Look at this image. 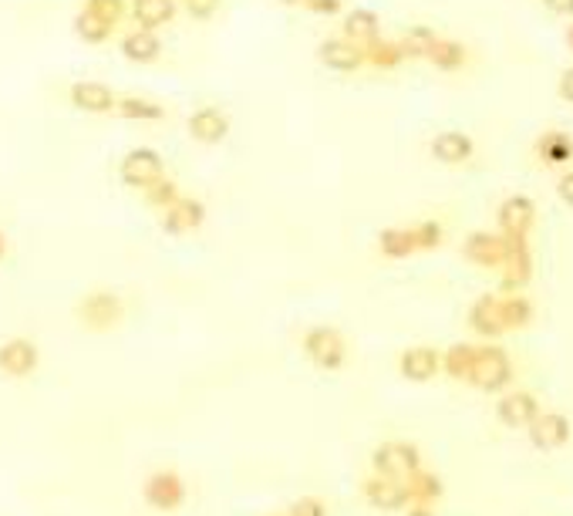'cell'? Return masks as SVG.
<instances>
[{
    "mask_svg": "<svg viewBox=\"0 0 573 516\" xmlns=\"http://www.w3.org/2000/svg\"><path fill=\"white\" fill-rule=\"evenodd\" d=\"M411 240H415V250L419 253H429V250H439L445 243V227L439 220H419L411 223Z\"/></svg>",
    "mask_w": 573,
    "mask_h": 516,
    "instance_id": "836d02e7",
    "label": "cell"
},
{
    "mask_svg": "<svg viewBox=\"0 0 573 516\" xmlns=\"http://www.w3.org/2000/svg\"><path fill=\"white\" fill-rule=\"evenodd\" d=\"M271 516H284V513H271Z\"/></svg>",
    "mask_w": 573,
    "mask_h": 516,
    "instance_id": "bcb514c9",
    "label": "cell"
},
{
    "mask_svg": "<svg viewBox=\"0 0 573 516\" xmlns=\"http://www.w3.org/2000/svg\"><path fill=\"white\" fill-rule=\"evenodd\" d=\"M476 348L473 341H459L452 348L442 351V375L455 378V382H465L469 372H473V361H476Z\"/></svg>",
    "mask_w": 573,
    "mask_h": 516,
    "instance_id": "f546056e",
    "label": "cell"
},
{
    "mask_svg": "<svg viewBox=\"0 0 573 516\" xmlns=\"http://www.w3.org/2000/svg\"><path fill=\"white\" fill-rule=\"evenodd\" d=\"M183 8L196 21H210L220 11V0H183Z\"/></svg>",
    "mask_w": 573,
    "mask_h": 516,
    "instance_id": "8d00e7d4",
    "label": "cell"
},
{
    "mask_svg": "<svg viewBox=\"0 0 573 516\" xmlns=\"http://www.w3.org/2000/svg\"><path fill=\"white\" fill-rule=\"evenodd\" d=\"M506 237L496 230H480V233H469L465 243H462V256L473 267H483V271H499L503 261H506Z\"/></svg>",
    "mask_w": 573,
    "mask_h": 516,
    "instance_id": "4fadbf2b",
    "label": "cell"
},
{
    "mask_svg": "<svg viewBox=\"0 0 573 516\" xmlns=\"http://www.w3.org/2000/svg\"><path fill=\"white\" fill-rule=\"evenodd\" d=\"M112 31H115V24H109V21H101V18H95L91 11H78V18H75V37L78 41H85V44H91V47H98V44H109V37H112Z\"/></svg>",
    "mask_w": 573,
    "mask_h": 516,
    "instance_id": "1f68e13d",
    "label": "cell"
},
{
    "mask_svg": "<svg viewBox=\"0 0 573 516\" xmlns=\"http://www.w3.org/2000/svg\"><path fill=\"white\" fill-rule=\"evenodd\" d=\"M422 466H426V462H422L419 446L405 442V439H388V442H382L372 452V473L388 476V480H398V483H405L408 476H415Z\"/></svg>",
    "mask_w": 573,
    "mask_h": 516,
    "instance_id": "277c9868",
    "label": "cell"
},
{
    "mask_svg": "<svg viewBox=\"0 0 573 516\" xmlns=\"http://www.w3.org/2000/svg\"><path fill=\"white\" fill-rule=\"evenodd\" d=\"M361 496H364V503L375 506V509H382V513H398V509L408 506V490H405V483L388 480V476H378V473H372L368 480L361 483Z\"/></svg>",
    "mask_w": 573,
    "mask_h": 516,
    "instance_id": "d6986e66",
    "label": "cell"
},
{
    "mask_svg": "<svg viewBox=\"0 0 573 516\" xmlns=\"http://www.w3.org/2000/svg\"><path fill=\"white\" fill-rule=\"evenodd\" d=\"M537 156H540V163H547V166H553V169L566 166V163L573 160V135L563 132V129H547V132H540V135H537Z\"/></svg>",
    "mask_w": 573,
    "mask_h": 516,
    "instance_id": "d4e9b609",
    "label": "cell"
},
{
    "mask_svg": "<svg viewBox=\"0 0 573 516\" xmlns=\"http://www.w3.org/2000/svg\"><path fill=\"white\" fill-rule=\"evenodd\" d=\"M557 196H560L563 206H570V210H573V169L557 176Z\"/></svg>",
    "mask_w": 573,
    "mask_h": 516,
    "instance_id": "f35d334b",
    "label": "cell"
},
{
    "mask_svg": "<svg viewBox=\"0 0 573 516\" xmlns=\"http://www.w3.org/2000/svg\"><path fill=\"white\" fill-rule=\"evenodd\" d=\"M119 51L132 65H155L163 58V37H159V31L132 28L119 37Z\"/></svg>",
    "mask_w": 573,
    "mask_h": 516,
    "instance_id": "ffe728a7",
    "label": "cell"
},
{
    "mask_svg": "<svg viewBox=\"0 0 573 516\" xmlns=\"http://www.w3.org/2000/svg\"><path fill=\"white\" fill-rule=\"evenodd\" d=\"M563 41H566V51H570V55H573V21L566 24V31H563Z\"/></svg>",
    "mask_w": 573,
    "mask_h": 516,
    "instance_id": "ee69618b",
    "label": "cell"
},
{
    "mask_svg": "<svg viewBox=\"0 0 573 516\" xmlns=\"http://www.w3.org/2000/svg\"><path fill=\"white\" fill-rule=\"evenodd\" d=\"M516 378V365H513V358L506 348L499 344H480L476 348V361H473V372H469V385L486 392V395H499L513 385Z\"/></svg>",
    "mask_w": 573,
    "mask_h": 516,
    "instance_id": "7a4b0ae2",
    "label": "cell"
},
{
    "mask_svg": "<svg viewBox=\"0 0 573 516\" xmlns=\"http://www.w3.org/2000/svg\"><path fill=\"white\" fill-rule=\"evenodd\" d=\"M8 253H11V240H8V233H4V230H0V264L8 261Z\"/></svg>",
    "mask_w": 573,
    "mask_h": 516,
    "instance_id": "7bdbcfd3",
    "label": "cell"
},
{
    "mask_svg": "<svg viewBox=\"0 0 573 516\" xmlns=\"http://www.w3.org/2000/svg\"><path fill=\"white\" fill-rule=\"evenodd\" d=\"M129 18L135 21V28L159 31L176 21V0H132Z\"/></svg>",
    "mask_w": 573,
    "mask_h": 516,
    "instance_id": "7402d4cb",
    "label": "cell"
},
{
    "mask_svg": "<svg viewBox=\"0 0 573 516\" xmlns=\"http://www.w3.org/2000/svg\"><path fill=\"white\" fill-rule=\"evenodd\" d=\"M142 499L155 513H176V509L186 506L189 490H186V480L176 470H155L142 486Z\"/></svg>",
    "mask_w": 573,
    "mask_h": 516,
    "instance_id": "52a82bcc",
    "label": "cell"
},
{
    "mask_svg": "<svg viewBox=\"0 0 573 516\" xmlns=\"http://www.w3.org/2000/svg\"><path fill=\"white\" fill-rule=\"evenodd\" d=\"M300 348L307 361L321 372H341L348 365V341L331 325H315L300 334Z\"/></svg>",
    "mask_w": 573,
    "mask_h": 516,
    "instance_id": "3957f363",
    "label": "cell"
},
{
    "mask_svg": "<svg viewBox=\"0 0 573 516\" xmlns=\"http://www.w3.org/2000/svg\"><path fill=\"white\" fill-rule=\"evenodd\" d=\"M75 315L88 331H112L125 318V300L115 290H91L78 300Z\"/></svg>",
    "mask_w": 573,
    "mask_h": 516,
    "instance_id": "5b68a950",
    "label": "cell"
},
{
    "mask_svg": "<svg viewBox=\"0 0 573 516\" xmlns=\"http://www.w3.org/2000/svg\"><path fill=\"white\" fill-rule=\"evenodd\" d=\"M186 125H189V135L202 145H217L230 135V116L220 106H199Z\"/></svg>",
    "mask_w": 573,
    "mask_h": 516,
    "instance_id": "44dd1931",
    "label": "cell"
},
{
    "mask_svg": "<svg viewBox=\"0 0 573 516\" xmlns=\"http://www.w3.org/2000/svg\"><path fill=\"white\" fill-rule=\"evenodd\" d=\"M341 37L354 41V44H372L375 37H382V18L372 8H354L341 18Z\"/></svg>",
    "mask_w": 573,
    "mask_h": 516,
    "instance_id": "603a6c76",
    "label": "cell"
},
{
    "mask_svg": "<svg viewBox=\"0 0 573 516\" xmlns=\"http://www.w3.org/2000/svg\"><path fill=\"white\" fill-rule=\"evenodd\" d=\"M405 516H436V506H426V503H408V506H405Z\"/></svg>",
    "mask_w": 573,
    "mask_h": 516,
    "instance_id": "b9f144b4",
    "label": "cell"
},
{
    "mask_svg": "<svg viewBox=\"0 0 573 516\" xmlns=\"http://www.w3.org/2000/svg\"><path fill=\"white\" fill-rule=\"evenodd\" d=\"M183 196V189H179V183L176 179H169V176H163L159 183H152L148 189H142V202L148 206V210H166V206H173L176 199Z\"/></svg>",
    "mask_w": 573,
    "mask_h": 516,
    "instance_id": "d6a6232c",
    "label": "cell"
},
{
    "mask_svg": "<svg viewBox=\"0 0 573 516\" xmlns=\"http://www.w3.org/2000/svg\"><path fill=\"white\" fill-rule=\"evenodd\" d=\"M557 95H560V101L573 106V65L560 72V78H557Z\"/></svg>",
    "mask_w": 573,
    "mask_h": 516,
    "instance_id": "ab89813d",
    "label": "cell"
},
{
    "mask_svg": "<svg viewBox=\"0 0 573 516\" xmlns=\"http://www.w3.org/2000/svg\"><path fill=\"white\" fill-rule=\"evenodd\" d=\"M284 516H328V506L318 496H300L297 503L287 506Z\"/></svg>",
    "mask_w": 573,
    "mask_h": 516,
    "instance_id": "d590c367",
    "label": "cell"
},
{
    "mask_svg": "<svg viewBox=\"0 0 573 516\" xmlns=\"http://www.w3.org/2000/svg\"><path fill=\"white\" fill-rule=\"evenodd\" d=\"M506 261L499 267V294H519L533 281V246L530 240H506Z\"/></svg>",
    "mask_w": 573,
    "mask_h": 516,
    "instance_id": "30bf717a",
    "label": "cell"
},
{
    "mask_svg": "<svg viewBox=\"0 0 573 516\" xmlns=\"http://www.w3.org/2000/svg\"><path fill=\"white\" fill-rule=\"evenodd\" d=\"M280 4H287V8H300L304 0H280Z\"/></svg>",
    "mask_w": 573,
    "mask_h": 516,
    "instance_id": "f6af8a7d",
    "label": "cell"
},
{
    "mask_svg": "<svg viewBox=\"0 0 573 516\" xmlns=\"http://www.w3.org/2000/svg\"><path fill=\"white\" fill-rule=\"evenodd\" d=\"M85 11H91L95 18L119 28L122 18L129 14V0H85Z\"/></svg>",
    "mask_w": 573,
    "mask_h": 516,
    "instance_id": "e575fe53",
    "label": "cell"
},
{
    "mask_svg": "<svg viewBox=\"0 0 573 516\" xmlns=\"http://www.w3.org/2000/svg\"><path fill=\"white\" fill-rule=\"evenodd\" d=\"M543 411V402L537 392L530 388H509V392H499V402H496V419L499 426L506 429H530V422Z\"/></svg>",
    "mask_w": 573,
    "mask_h": 516,
    "instance_id": "9c48e42d",
    "label": "cell"
},
{
    "mask_svg": "<svg viewBox=\"0 0 573 516\" xmlns=\"http://www.w3.org/2000/svg\"><path fill=\"white\" fill-rule=\"evenodd\" d=\"M405 490H408V503H426V506H436L442 496H445V483L442 476H436L432 470H419L415 476L405 480Z\"/></svg>",
    "mask_w": 573,
    "mask_h": 516,
    "instance_id": "f1b7e54d",
    "label": "cell"
},
{
    "mask_svg": "<svg viewBox=\"0 0 573 516\" xmlns=\"http://www.w3.org/2000/svg\"><path fill=\"white\" fill-rule=\"evenodd\" d=\"M115 112L125 122H163L166 119V109L159 106V101L142 98V95H122V98H115Z\"/></svg>",
    "mask_w": 573,
    "mask_h": 516,
    "instance_id": "83f0119b",
    "label": "cell"
},
{
    "mask_svg": "<svg viewBox=\"0 0 573 516\" xmlns=\"http://www.w3.org/2000/svg\"><path fill=\"white\" fill-rule=\"evenodd\" d=\"M304 11L318 14V18H338L344 11V0H304Z\"/></svg>",
    "mask_w": 573,
    "mask_h": 516,
    "instance_id": "74e56055",
    "label": "cell"
},
{
    "mask_svg": "<svg viewBox=\"0 0 573 516\" xmlns=\"http://www.w3.org/2000/svg\"><path fill=\"white\" fill-rule=\"evenodd\" d=\"M530 442L540 449V452H557L563 449L570 439H573V422L566 411H557V408H543L540 416L530 422Z\"/></svg>",
    "mask_w": 573,
    "mask_h": 516,
    "instance_id": "8fae6325",
    "label": "cell"
},
{
    "mask_svg": "<svg viewBox=\"0 0 573 516\" xmlns=\"http://www.w3.org/2000/svg\"><path fill=\"white\" fill-rule=\"evenodd\" d=\"M398 375H401L405 382H415V385L432 382L436 375H442V351L432 348V344L405 348V351L398 354Z\"/></svg>",
    "mask_w": 573,
    "mask_h": 516,
    "instance_id": "5bb4252c",
    "label": "cell"
},
{
    "mask_svg": "<svg viewBox=\"0 0 573 516\" xmlns=\"http://www.w3.org/2000/svg\"><path fill=\"white\" fill-rule=\"evenodd\" d=\"M115 88L112 85H106V81H75L71 88H68V101L78 109V112H85V116H112L115 112Z\"/></svg>",
    "mask_w": 573,
    "mask_h": 516,
    "instance_id": "2e32d148",
    "label": "cell"
},
{
    "mask_svg": "<svg viewBox=\"0 0 573 516\" xmlns=\"http://www.w3.org/2000/svg\"><path fill=\"white\" fill-rule=\"evenodd\" d=\"M537 202L527 193H513L499 202L496 210V227L506 240H530L533 227H537Z\"/></svg>",
    "mask_w": 573,
    "mask_h": 516,
    "instance_id": "8992f818",
    "label": "cell"
},
{
    "mask_svg": "<svg viewBox=\"0 0 573 516\" xmlns=\"http://www.w3.org/2000/svg\"><path fill=\"white\" fill-rule=\"evenodd\" d=\"M378 253L385 256V261H408V256H415L419 250H415L408 227H388L378 233Z\"/></svg>",
    "mask_w": 573,
    "mask_h": 516,
    "instance_id": "4dcf8cb0",
    "label": "cell"
},
{
    "mask_svg": "<svg viewBox=\"0 0 573 516\" xmlns=\"http://www.w3.org/2000/svg\"><path fill=\"white\" fill-rule=\"evenodd\" d=\"M202 223H206V202L196 196H186V193L159 213V227L169 237H189V233L202 230Z\"/></svg>",
    "mask_w": 573,
    "mask_h": 516,
    "instance_id": "7c38bea8",
    "label": "cell"
},
{
    "mask_svg": "<svg viewBox=\"0 0 573 516\" xmlns=\"http://www.w3.org/2000/svg\"><path fill=\"white\" fill-rule=\"evenodd\" d=\"M318 62H321L328 72L354 75V72L364 68V47L354 44V41H348V37H341V34H334V37L321 41V47H318Z\"/></svg>",
    "mask_w": 573,
    "mask_h": 516,
    "instance_id": "e0dca14e",
    "label": "cell"
},
{
    "mask_svg": "<svg viewBox=\"0 0 573 516\" xmlns=\"http://www.w3.org/2000/svg\"><path fill=\"white\" fill-rule=\"evenodd\" d=\"M429 152H432V160L442 163V166H465L469 160L476 156V139L469 132H462V129H445L429 142Z\"/></svg>",
    "mask_w": 573,
    "mask_h": 516,
    "instance_id": "ac0fdd59",
    "label": "cell"
},
{
    "mask_svg": "<svg viewBox=\"0 0 573 516\" xmlns=\"http://www.w3.org/2000/svg\"><path fill=\"white\" fill-rule=\"evenodd\" d=\"M426 62H429L436 72H442V75H455V72H462V68L469 65V47H465L462 41H455V37L439 34V41L432 44V51H429Z\"/></svg>",
    "mask_w": 573,
    "mask_h": 516,
    "instance_id": "cb8c5ba5",
    "label": "cell"
},
{
    "mask_svg": "<svg viewBox=\"0 0 573 516\" xmlns=\"http://www.w3.org/2000/svg\"><path fill=\"white\" fill-rule=\"evenodd\" d=\"M405 65V55L398 41L392 37H375L372 44H364V68H375V72H398Z\"/></svg>",
    "mask_w": 573,
    "mask_h": 516,
    "instance_id": "4316f807",
    "label": "cell"
},
{
    "mask_svg": "<svg viewBox=\"0 0 573 516\" xmlns=\"http://www.w3.org/2000/svg\"><path fill=\"white\" fill-rule=\"evenodd\" d=\"M436 41H439V31H436V28H429V24H411V28L401 31L398 47H401L405 62H426Z\"/></svg>",
    "mask_w": 573,
    "mask_h": 516,
    "instance_id": "484cf974",
    "label": "cell"
},
{
    "mask_svg": "<svg viewBox=\"0 0 573 516\" xmlns=\"http://www.w3.org/2000/svg\"><path fill=\"white\" fill-rule=\"evenodd\" d=\"M163 176H166V163H163V156L155 149H132V152H125L122 163H119V179L129 189H135V193L148 189L152 183H159Z\"/></svg>",
    "mask_w": 573,
    "mask_h": 516,
    "instance_id": "ba28073f",
    "label": "cell"
},
{
    "mask_svg": "<svg viewBox=\"0 0 573 516\" xmlns=\"http://www.w3.org/2000/svg\"><path fill=\"white\" fill-rule=\"evenodd\" d=\"M543 11L557 14V18H570L573 21V0H540Z\"/></svg>",
    "mask_w": 573,
    "mask_h": 516,
    "instance_id": "60d3db41",
    "label": "cell"
},
{
    "mask_svg": "<svg viewBox=\"0 0 573 516\" xmlns=\"http://www.w3.org/2000/svg\"><path fill=\"white\" fill-rule=\"evenodd\" d=\"M41 365V348L31 338H11L0 344V375L31 378Z\"/></svg>",
    "mask_w": 573,
    "mask_h": 516,
    "instance_id": "9a60e30c",
    "label": "cell"
},
{
    "mask_svg": "<svg viewBox=\"0 0 573 516\" xmlns=\"http://www.w3.org/2000/svg\"><path fill=\"white\" fill-rule=\"evenodd\" d=\"M533 318H537L533 300L524 290L519 294H483V297L473 300V307H469L465 325L473 334H480L486 341H496L503 334L530 328Z\"/></svg>",
    "mask_w": 573,
    "mask_h": 516,
    "instance_id": "6da1fadb",
    "label": "cell"
}]
</instances>
